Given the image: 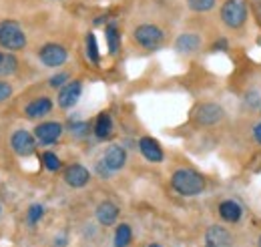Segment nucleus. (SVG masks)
<instances>
[{
  "label": "nucleus",
  "mask_w": 261,
  "mask_h": 247,
  "mask_svg": "<svg viewBox=\"0 0 261 247\" xmlns=\"http://www.w3.org/2000/svg\"><path fill=\"white\" fill-rule=\"evenodd\" d=\"M171 187L183 197H197L205 191V177L195 169L183 167L171 175Z\"/></svg>",
  "instance_id": "obj_1"
},
{
  "label": "nucleus",
  "mask_w": 261,
  "mask_h": 247,
  "mask_svg": "<svg viewBox=\"0 0 261 247\" xmlns=\"http://www.w3.org/2000/svg\"><path fill=\"white\" fill-rule=\"evenodd\" d=\"M219 16H221V22L231 31L243 29V24L247 22V4H245V0H225L221 4Z\"/></svg>",
  "instance_id": "obj_2"
},
{
  "label": "nucleus",
  "mask_w": 261,
  "mask_h": 247,
  "mask_svg": "<svg viewBox=\"0 0 261 247\" xmlns=\"http://www.w3.org/2000/svg\"><path fill=\"white\" fill-rule=\"evenodd\" d=\"M0 46L6 51H22L27 46V32L16 20L0 22Z\"/></svg>",
  "instance_id": "obj_3"
},
{
  "label": "nucleus",
  "mask_w": 261,
  "mask_h": 247,
  "mask_svg": "<svg viewBox=\"0 0 261 247\" xmlns=\"http://www.w3.org/2000/svg\"><path fill=\"white\" fill-rule=\"evenodd\" d=\"M133 40L141 46V48H147V51H155L163 44L165 40V32L161 27L153 24V22H143L139 27L133 29Z\"/></svg>",
  "instance_id": "obj_4"
},
{
  "label": "nucleus",
  "mask_w": 261,
  "mask_h": 247,
  "mask_svg": "<svg viewBox=\"0 0 261 247\" xmlns=\"http://www.w3.org/2000/svg\"><path fill=\"white\" fill-rule=\"evenodd\" d=\"M193 119L199 127H213L225 119V109L219 103H201L193 113Z\"/></svg>",
  "instance_id": "obj_5"
},
{
  "label": "nucleus",
  "mask_w": 261,
  "mask_h": 247,
  "mask_svg": "<svg viewBox=\"0 0 261 247\" xmlns=\"http://www.w3.org/2000/svg\"><path fill=\"white\" fill-rule=\"evenodd\" d=\"M38 59L44 66L48 68H59L63 66L68 59V51L59 42H46L40 51H38Z\"/></svg>",
  "instance_id": "obj_6"
},
{
  "label": "nucleus",
  "mask_w": 261,
  "mask_h": 247,
  "mask_svg": "<svg viewBox=\"0 0 261 247\" xmlns=\"http://www.w3.org/2000/svg\"><path fill=\"white\" fill-rule=\"evenodd\" d=\"M10 147L18 157H31L36 151V137L33 133L20 129L10 137Z\"/></svg>",
  "instance_id": "obj_7"
},
{
  "label": "nucleus",
  "mask_w": 261,
  "mask_h": 247,
  "mask_svg": "<svg viewBox=\"0 0 261 247\" xmlns=\"http://www.w3.org/2000/svg\"><path fill=\"white\" fill-rule=\"evenodd\" d=\"M63 131H65L63 123L44 121V123L34 127V137H36V141H38L40 145H53V143H57V141L63 137Z\"/></svg>",
  "instance_id": "obj_8"
},
{
  "label": "nucleus",
  "mask_w": 261,
  "mask_h": 247,
  "mask_svg": "<svg viewBox=\"0 0 261 247\" xmlns=\"http://www.w3.org/2000/svg\"><path fill=\"white\" fill-rule=\"evenodd\" d=\"M203 247H235L231 231L223 225H211L205 231V243Z\"/></svg>",
  "instance_id": "obj_9"
},
{
  "label": "nucleus",
  "mask_w": 261,
  "mask_h": 247,
  "mask_svg": "<svg viewBox=\"0 0 261 247\" xmlns=\"http://www.w3.org/2000/svg\"><path fill=\"white\" fill-rule=\"evenodd\" d=\"M63 179H65L66 185L72 187V189H83L85 185H89V181H91V171L87 167L74 163V165H68L65 169Z\"/></svg>",
  "instance_id": "obj_10"
},
{
  "label": "nucleus",
  "mask_w": 261,
  "mask_h": 247,
  "mask_svg": "<svg viewBox=\"0 0 261 247\" xmlns=\"http://www.w3.org/2000/svg\"><path fill=\"white\" fill-rule=\"evenodd\" d=\"M83 94V83L81 81H68L65 87L59 91V107L61 109H72Z\"/></svg>",
  "instance_id": "obj_11"
},
{
  "label": "nucleus",
  "mask_w": 261,
  "mask_h": 247,
  "mask_svg": "<svg viewBox=\"0 0 261 247\" xmlns=\"http://www.w3.org/2000/svg\"><path fill=\"white\" fill-rule=\"evenodd\" d=\"M113 173H117V171H121L125 165H127V151L121 147V145H109L107 149H105V155H102V159H100Z\"/></svg>",
  "instance_id": "obj_12"
},
{
  "label": "nucleus",
  "mask_w": 261,
  "mask_h": 247,
  "mask_svg": "<svg viewBox=\"0 0 261 247\" xmlns=\"http://www.w3.org/2000/svg\"><path fill=\"white\" fill-rule=\"evenodd\" d=\"M139 151L149 163H161L165 159V153L161 145H159V141L153 139V137H141L139 139Z\"/></svg>",
  "instance_id": "obj_13"
},
{
  "label": "nucleus",
  "mask_w": 261,
  "mask_h": 247,
  "mask_svg": "<svg viewBox=\"0 0 261 247\" xmlns=\"http://www.w3.org/2000/svg\"><path fill=\"white\" fill-rule=\"evenodd\" d=\"M201 44H203V40L197 32H181L175 40V51L179 55H193L201 48Z\"/></svg>",
  "instance_id": "obj_14"
},
{
  "label": "nucleus",
  "mask_w": 261,
  "mask_h": 247,
  "mask_svg": "<svg viewBox=\"0 0 261 247\" xmlns=\"http://www.w3.org/2000/svg\"><path fill=\"white\" fill-rule=\"evenodd\" d=\"M50 111H53V101H50L48 96H38V98L31 101V103L24 107V115H27V119H33V121L46 117Z\"/></svg>",
  "instance_id": "obj_15"
},
{
  "label": "nucleus",
  "mask_w": 261,
  "mask_h": 247,
  "mask_svg": "<svg viewBox=\"0 0 261 247\" xmlns=\"http://www.w3.org/2000/svg\"><path fill=\"white\" fill-rule=\"evenodd\" d=\"M219 217H221L223 221H227V223H237V221H241V217H243V207H241V203L235 201V199H225V201H221V203H219Z\"/></svg>",
  "instance_id": "obj_16"
},
{
  "label": "nucleus",
  "mask_w": 261,
  "mask_h": 247,
  "mask_svg": "<svg viewBox=\"0 0 261 247\" xmlns=\"http://www.w3.org/2000/svg\"><path fill=\"white\" fill-rule=\"evenodd\" d=\"M97 221L100 225H115V221L119 219V207L113 201H102L97 205Z\"/></svg>",
  "instance_id": "obj_17"
},
{
  "label": "nucleus",
  "mask_w": 261,
  "mask_h": 247,
  "mask_svg": "<svg viewBox=\"0 0 261 247\" xmlns=\"http://www.w3.org/2000/svg\"><path fill=\"white\" fill-rule=\"evenodd\" d=\"M93 133H95V137L98 141L111 139V135H113V119H111L109 113H100L98 115L97 121H95V127H93Z\"/></svg>",
  "instance_id": "obj_18"
},
{
  "label": "nucleus",
  "mask_w": 261,
  "mask_h": 247,
  "mask_svg": "<svg viewBox=\"0 0 261 247\" xmlns=\"http://www.w3.org/2000/svg\"><path fill=\"white\" fill-rule=\"evenodd\" d=\"M105 38H107V48L109 55H117L121 51V32L117 29V24H107L105 27Z\"/></svg>",
  "instance_id": "obj_19"
},
{
  "label": "nucleus",
  "mask_w": 261,
  "mask_h": 247,
  "mask_svg": "<svg viewBox=\"0 0 261 247\" xmlns=\"http://www.w3.org/2000/svg\"><path fill=\"white\" fill-rule=\"evenodd\" d=\"M133 241V231H130V225L127 223H121L115 231V247H129Z\"/></svg>",
  "instance_id": "obj_20"
},
{
  "label": "nucleus",
  "mask_w": 261,
  "mask_h": 247,
  "mask_svg": "<svg viewBox=\"0 0 261 247\" xmlns=\"http://www.w3.org/2000/svg\"><path fill=\"white\" fill-rule=\"evenodd\" d=\"M215 4H217V0H187V6H189V10H193V12H199V14L213 10V8H215Z\"/></svg>",
  "instance_id": "obj_21"
},
{
  "label": "nucleus",
  "mask_w": 261,
  "mask_h": 247,
  "mask_svg": "<svg viewBox=\"0 0 261 247\" xmlns=\"http://www.w3.org/2000/svg\"><path fill=\"white\" fill-rule=\"evenodd\" d=\"M87 57H89V61L95 62V64H98V61H100V57H98L97 36H95L93 32L87 34Z\"/></svg>",
  "instance_id": "obj_22"
},
{
  "label": "nucleus",
  "mask_w": 261,
  "mask_h": 247,
  "mask_svg": "<svg viewBox=\"0 0 261 247\" xmlns=\"http://www.w3.org/2000/svg\"><path fill=\"white\" fill-rule=\"evenodd\" d=\"M16 68H18V59L14 55H10V53L8 55L4 53V61H2V66H0V75L8 77V75L16 72Z\"/></svg>",
  "instance_id": "obj_23"
},
{
  "label": "nucleus",
  "mask_w": 261,
  "mask_h": 247,
  "mask_svg": "<svg viewBox=\"0 0 261 247\" xmlns=\"http://www.w3.org/2000/svg\"><path fill=\"white\" fill-rule=\"evenodd\" d=\"M42 165L50 171V173H55V171H59L61 169V159H59V155H55L53 151H46V153H42Z\"/></svg>",
  "instance_id": "obj_24"
},
{
  "label": "nucleus",
  "mask_w": 261,
  "mask_h": 247,
  "mask_svg": "<svg viewBox=\"0 0 261 247\" xmlns=\"http://www.w3.org/2000/svg\"><path fill=\"white\" fill-rule=\"evenodd\" d=\"M89 123H85V121H74V123L68 125V131L74 135V137H87V133H89Z\"/></svg>",
  "instance_id": "obj_25"
},
{
  "label": "nucleus",
  "mask_w": 261,
  "mask_h": 247,
  "mask_svg": "<svg viewBox=\"0 0 261 247\" xmlns=\"http://www.w3.org/2000/svg\"><path fill=\"white\" fill-rule=\"evenodd\" d=\"M68 81H70V75L68 72H59V75H55V77L48 79V85L53 89H63Z\"/></svg>",
  "instance_id": "obj_26"
},
{
  "label": "nucleus",
  "mask_w": 261,
  "mask_h": 247,
  "mask_svg": "<svg viewBox=\"0 0 261 247\" xmlns=\"http://www.w3.org/2000/svg\"><path fill=\"white\" fill-rule=\"evenodd\" d=\"M42 215H44V207H42L40 203H34L33 207L29 209V223H31V225H36V223L42 219Z\"/></svg>",
  "instance_id": "obj_27"
},
{
  "label": "nucleus",
  "mask_w": 261,
  "mask_h": 247,
  "mask_svg": "<svg viewBox=\"0 0 261 247\" xmlns=\"http://www.w3.org/2000/svg\"><path fill=\"white\" fill-rule=\"evenodd\" d=\"M10 96H12V87H10V83L0 81V103L6 101V98H10Z\"/></svg>",
  "instance_id": "obj_28"
},
{
  "label": "nucleus",
  "mask_w": 261,
  "mask_h": 247,
  "mask_svg": "<svg viewBox=\"0 0 261 247\" xmlns=\"http://www.w3.org/2000/svg\"><path fill=\"white\" fill-rule=\"evenodd\" d=\"M97 173H98V175H100V177H102V179H109L113 171H111V169H109V167H107V165H105L102 161H98V165H97Z\"/></svg>",
  "instance_id": "obj_29"
},
{
  "label": "nucleus",
  "mask_w": 261,
  "mask_h": 247,
  "mask_svg": "<svg viewBox=\"0 0 261 247\" xmlns=\"http://www.w3.org/2000/svg\"><path fill=\"white\" fill-rule=\"evenodd\" d=\"M253 139L261 145V121L253 125Z\"/></svg>",
  "instance_id": "obj_30"
},
{
  "label": "nucleus",
  "mask_w": 261,
  "mask_h": 247,
  "mask_svg": "<svg viewBox=\"0 0 261 247\" xmlns=\"http://www.w3.org/2000/svg\"><path fill=\"white\" fill-rule=\"evenodd\" d=\"M2 61H4V53H0V66H2Z\"/></svg>",
  "instance_id": "obj_31"
},
{
  "label": "nucleus",
  "mask_w": 261,
  "mask_h": 247,
  "mask_svg": "<svg viewBox=\"0 0 261 247\" xmlns=\"http://www.w3.org/2000/svg\"><path fill=\"white\" fill-rule=\"evenodd\" d=\"M149 247H163V245H159V243H151Z\"/></svg>",
  "instance_id": "obj_32"
},
{
  "label": "nucleus",
  "mask_w": 261,
  "mask_h": 247,
  "mask_svg": "<svg viewBox=\"0 0 261 247\" xmlns=\"http://www.w3.org/2000/svg\"><path fill=\"white\" fill-rule=\"evenodd\" d=\"M257 247H261V235H259V239H257Z\"/></svg>",
  "instance_id": "obj_33"
}]
</instances>
